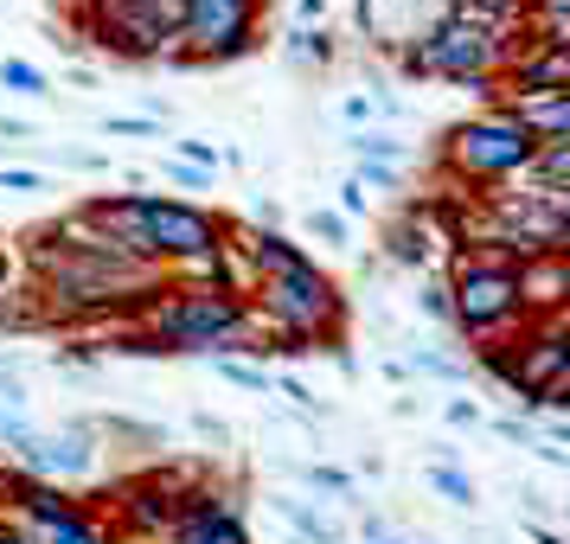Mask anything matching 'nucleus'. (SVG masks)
Wrapping results in <instances>:
<instances>
[{
    "label": "nucleus",
    "mask_w": 570,
    "mask_h": 544,
    "mask_svg": "<svg viewBox=\"0 0 570 544\" xmlns=\"http://www.w3.org/2000/svg\"><path fill=\"white\" fill-rule=\"evenodd\" d=\"M90 225H104V244L109 250H122V257H218V225H212L206 211L193 206H174V199H148V192H135V199H97V206L83 211Z\"/></svg>",
    "instance_id": "obj_1"
},
{
    "label": "nucleus",
    "mask_w": 570,
    "mask_h": 544,
    "mask_svg": "<svg viewBox=\"0 0 570 544\" xmlns=\"http://www.w3.org/2000/svg\"><path fill=\"white\" fill-rule=\"evenodd\" d=\"M340 211H365V186H360V180L340 186Z\"/></svg>",
    "instance_id": "obj_22"
},
{
    "label": "nucleus",
    "mask_w": 570,
    "mask_h": 544,
    "mask_svg": "<svg viewBox=\"0 0 570 544\" xmlns=\"http://www.w3.org/2000/svg\"><path fill=\"white\" fill-rule=\"evenodd\" d=\"M449 155H455V167H462L468 180H507V174L532 167L539 141L525 135V122H519L513 109H500V116H481V122L449 135Z\"/></svg>",
    "instance_id": "obj_5"
},
{
    "label": "nucleus",
    "mask_w": 570,
    "mask_h": 544,
    "mask_svg": "<svg viewBox=\"0 0 570 544\" xmlns=\"http://www.w3.org/2000/svg\"><path fill=\"white\" fill-rule=\"evenodd\" d=\"M474 416H481V411H474L468 397H455V404H449V423H474Z\"/></svg>",
    "instance_id": "obj_25"
},
{
    "label": "nucleus",
    "mask_w": 570,
    "mask_h": 544,
    "mask_svg": "<svg viewBox=\"0 0 570 544\" xmlns=\"http://www.w3.org/2000/svg\"><path fill=\"white\" fill-rule=\"evenodd\" d=\"M416 301H423V314H436V320H449V288H423Z\"/></svg>",
    "instance_id": "obj_21"
},
{
    "label": "nucleus",
    "mask_w": 570,
    "mask_h": 544,
    "mask_svg": "<svg viewBox=\"0 0 570 544\" xmlns=\"http://www.w3.org/2000/svg\"><path fill=\"white\" fill-rule=\"evenodd\" d=\"M0 288H7V250H0Z\"/></svg>",
    "instance_id": "obj_26"
},
{
    "label": "nucleus",
    "mask_w": 570,
    "mask_h": 544,
    "mask_svg": "<svg viewBox=\"0 0 570 544\" xmlns=\"http://www.w3.org/2000/svg\"><path fill=\"white\" fill-rule=\"evenodd\" d=\"M353 148H360V160H379V167H391V160L404 155V141H391V135H360Z\"/></svg>",
    "instance_id": "obj_15"
},
{
    "label": "nucleus",
    "mask_w": 570,
    "mask_h": 544,
    "mask_svg": "<svg viewBox=\"0 0 570 544\" xmlns=\"http://www.w3.org/2000/svg\"><path fill=\"white\" fill-rule=\"evenodd\" d=\"M13 455H20V467L27 474H90V436H78V429H65V436H39V429H27V436L13 442Z\"/></svg>",
    "instance_id": "obj_9"
},
{
    "label": "nucleus",
    "mask_w": 570,
    "mask_h": 544,
    "mask_svg": "<svg viewBox=\"0 0 570 544\" xmlns=\"http://www.w3.org/2000/svg\"><path fill=\"white\" fill-rule=\"evenodd\" d=\"M493 58H500V32H493V20H474V13L455 7V13H442L436 27L416 32L411 71L468 83V90H488V65Z\"/></svg>",
    "instance_id": "obj_2"
},
{
    "label": "nucleus",
    "mask_w": 570,
    "mask_h": 544,
    "mask_svg": "<svg viewBox=\"0 0 570 544\" xmlns=\"http://www.w3.org/2000/svg\"><path fill=\"white\" fill-rule=\"evenodd\" d=\"M257 295H263V314L288 334V353H302L308 339H334L340 334V295L314 263L288 269V276H269Z\"/></svg>",
    "instance_id": "obj_4"
},
{
    "label": "nucleus",
    "mask_w": 570,
    "mask_h": 544,
    "mask_svg": "<svg viewBox=\"0 0 570 544\" xmlns=\"http://www.w3.org/2000/svg\"><path fill=\"white\" fill-rule=\"evenodd\" d=\"M385 244H391V263H430V231H423V225H416V218H397V225H391L385 231Z\"/></svg>",
    "instance_id": "obj_12"
},
{
    "label": "nucleus",
    "mask_w": 570,
    "mask_h": 544,
    "mask_svg": "<svg viewBox=\"0 0 570 544\" xmlns=\"http://www.w3.org/2000/svg\"><path fill=\"white\" fill-rule=\"evenodd\" d=\"M180 155L193 160V167H206V174L218 167V148H212V141H180Z\"/></svg>",
    "instance_id": "obj_20"
},
{
    "label": "nucleus",
    "mask_w": 570,
    "mask_h": 544,
    "mask_svg": "<svg viewBox=\"0 0 570 544\" xmlns=\"http://www.w3.org/2000/svg\"><path fill=\"white\" fill-rule=\"evenodd\" d=\"M449 320H462L468 334H488V327H507L519 308H525V276H519L507 257L493 263H468L462 283L449 288Z\"/></svg>",
    "instance_id": "obj_6"
},
{
    "label": "nucleus",
    "mask_w": 570,
    "mask_h": 544,
    "mask_svg": "<svg viewBox=\"0 0 570 544\" xmlns=\"http://www.w3.org/2000/svg\"><path fill=\"white\" fill-rule=\"evenodd\" d=\"M314 231L327 237V244H346V218L340 211H314Z\"/></svg>",
    "instance_id": "obj_19"
},
{
    "label": "nucleus",
    "mask_w": 570,
    "mask_h": 544,
    "mask_svg": "<svg viewBox=\"0 0 570 544\" xmlns=\"http://www.w3.org/2000/svg\"><path fill=\"white\" fill-rule=\"evenodd\" d=\"M0 83H7V90H27V97L46 90V78H39L32 65H20V58H7V65H0Z\"/></svg>",
    "instance_id": "obj_14"
},
{
    "label": "nucleus",
    "mask_w": 570,
    "mask_h": 544,
    "mask_svg": "<svg viewBox=\"0 0 570 544\" xmlns=\"http://www.w3.org/2000/svg\"><path fill=\"white\" fill-rule=\"evenodd\" d=\"M109 135H148V122H135V116H116V122H104Z\"/></svg>",
    "instance_id": "obj_24"
},
{
    "label": "nucleus",
    "mask_w": 570,
    "mask_h": 544,
    "mask_svg": "<svg viewBox=\"0 0 570 544\" xmlns=\"http://www.w3.org/2000/svg\"><path fill=\"white\" fill-rule=\"evenodd\" d=\"M218 372H225L232 385H244V390H269V378H263L257 365H232V359H225V365H218Z\"/></svg>",
    "instance_id": "obj_17"
},
{
    "label": "nucleus",
    "mask_w": 570,
    "mask_h": 544,
    "mask_svg": "<svg viewBox=\"0 0 570 544\" xmlns=\"http://www.w3.org/2000/svg\"><path fill=\"white\" fill-rule=\"evenodd\" d=\"M155 339H167V353H212V346H232L244 339L250 314L244 301H232L225 288H193V295H174L148 314Z\"/></svg>",
    "instance_id": "obj_3"
},
{
    "label": "nucleus",
    "mask_w": 570,
    "mask_h": 544,
    "mask_svg": "<svg viewBox=\"0 0 570 544\" xmlns=\"http://www.w3.org/2000/svg\"><path fill=\"white\" fill-rule=\"evenodd\" d=\"M97 7H104V46L116 39L135 58L180 46V0H97Z\"/></svg>",
    "instance_id": "obj_7"
},
{
    "label": "nucleus",
    "mask_w": 570,
    "mask_h": 544,
    "mask_svg": "<svg viewBox=\"0 0 570 544\" xmlns=\"http://www.w3.org/2000/svg\"><path fill=\"white\" fill-rule=\"evenodd\" d=\"M186 544H250V538H244L237 513H225V506H199L193 525H186Z\"/></svg>",
    "instance_id": "obj_10"
},
{
    "label": "nucleus",
    "mask_w": 570,
    "mask_h": 544,
    "mask_svg": "<svg viewBox=\"0 0 570 544\" xmlns=\"http://www.w3.org/2000/svg\"><path fill=\"white\" fill-rule=\"evenodd\" d=\"M283 513L295 518V525H302V532H308V538H321V544H334V538H340V532H334V525H327V518H314L308 506H295V500H283Z\"/></svg>",
    "instance_id": "obj_16"
},
{
    "label": "nucleus",
    "mask_w": 570,
    "mask_h": 544,
    "mask_svg": "<svg viewBox=\"0 0 570 544\" xmlns=\"http://www.w3.org/2000/svg\"><path fill=\"white\" fill-rule=\"evenodd\" d=\"M180 39L199 58H225L250 46V0H180Z\"/></svg>",
    "instance_id": "obj_8"
},
{
    "label": "nucleus",
    "mask_w": 570,
    "mask_h": 544,
    "mask_svg": "<svg viewBox=\"0 0 570 544\" xmlns=\"http://www.w3.org/2000/svg\"><path fill=\"white\" fill-rule=\"evenodd\" d=\"M250 263H257L263 269V283H269V276H288V269H302V250H288V237H276V231H257L250 237Z\"/></svg>",
    "instance_id": "obj_11"
},
{
    "label": "nucleus",
    "mask_w": 570,
    "mask_h": 544,
    "mask_svg": "<svg viewBox=\"0 0 570 544\" xmlns=\"http://www.w3.org/2000/svg\"><path fill=\"white\" fill-rule=\"evenodd\" d=\"M430 487L449 493L455 506H474V481H468V474H455V467H430Z\"/></svg>",
    "instance_id": "obj_13"
},
{
    "label": "nucleus",
    "mask_w": 570,
    "mask_h": 544,
    "mask_svg": "<svg viewBox=\"0 0 570 544\" xmlns=\"http://www.w3.org/2000/svg\"><path fill=\"white\" fill-rule=\"evenodd\" d=\"M7 186H13V192H32V186H39V174H0V192H7Z\"/></svg>",
    "instance_id": "obj_23"
},
{
    "label": "nucleus",
    "mask_w": 570,
    "mask_h": 544,
    "mask_svg": "<svg viewBox=\"0 0 570 544\" xmlns=\"http://www.w3.org/2000/svg\"><path fill=\"white\" fill-rule=\"evenodd\" d=\"M513 7H525V0H462V13H474V20H500Z\"/></svg>",
    "instance_id": "obj_18"
}]
</instances>
